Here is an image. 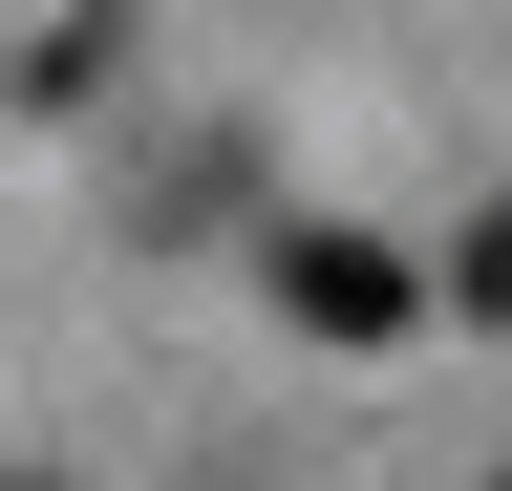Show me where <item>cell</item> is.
I'll use <instances>...</instances> for the list:
<instances>
[{
    "label": "cell",
    "mask_w": 512,
    "mask_h": 491,
    "mask_svg": "<svg viewBox=\"0 0 512 491\" xmlns=\"http://www.w3.org/2000/svg\"><path fill=\"white\" fill-rule=\"evenodd\" d=\"M278 299H299L320 342H384V321H406V257H384V235H299V257H278Z\"/></svg>",
    "instance_id": "1"
},
{
    "label": "cell",
    "mask_w": 512,
    "mask_h": 491,
    "mask_svg": "<svg viewBox=\"0 0 512 491\" xmlns=\"http://www.w3.org/2000/svg\"><path fill=\"white\" fill-rule=\"evenodd\" d=\"M448 299H470V321H512V214L470 235V257H448Z\"/></svg>",
    "instance_id": "2"
},
{
    "label": "cell",
    "mask_w": 512,
    "mask_h": 491,
    "mask_svg": "<svg viewBox=\"0 0 512 491\" xmlns=\"http://www.w3.org/2000/svg\"><path fill=\"white\" fill-rule=\"evenodd\" d=\"M491 491H512V470H491Z\"/></svg>",
    "instance_id": "3"
}]
</instances>
